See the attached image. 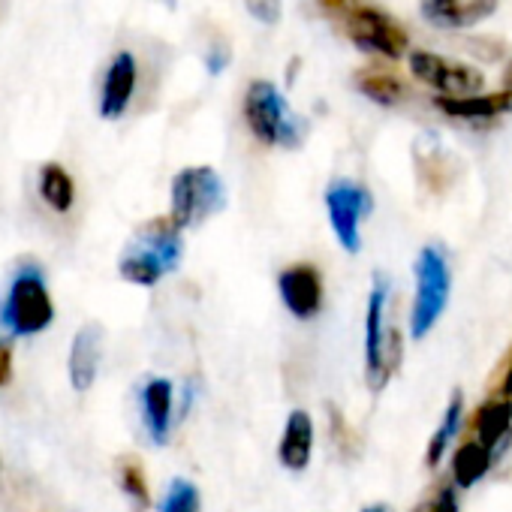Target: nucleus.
Returning a JSON list of instances; mask_svg holds the SVG:
<instances>
[{
	"label": "nucleus",
	"mask_w": 512,
	"mask_h": 512,
	"mask_svg": "<svg viewBox=\"0 0 512 512\" xmlns=\"http://www.w3.org/2000/svg\"><path fill=\"white\" fill-rule=\"evenodd\" d=\"M181 226H175L172 217H154L148 220L130 241V247L121 256V278L136 287H154L169 272L178 269L184 241Z\"/></svg>",
	"instance_id": "nucleus-1"
},
{
	"label": "nucleus",
	"mask_w": 512,
	"mask_h": 512,
	"mask_svg": "<svg viewBox=\"0 0 512 512\" xmlns=\"http://www.w3.org/2000/svg\"><path fill=\"white\" fill-rule=\"evenodd\" d=\"M241 112H244V121H247V130L253 133V139L266 148H272V145L299 148L308 136L305 118H299L290 109L287 97L281 94V88L275 82H266V79L250 82Z\"/></svg>",
	"instance_id": "nucleus-2"
},
{
	"label": "nucleus",
	"mask_w": 512,
	"mask_h": 512,
	"mask_svg": "<svg viewBox=\"0 0 512 512\" xmlns=\"http://www.w3.org/2000/svg\"><path fill=\"white\" fill-rule=\"evenodd\" d=\"M413 278H416V296L410 308V335L413 341H425L440 323L452 296L449 253L440 244H425L413 260Z\"/></svg>",
	"instance_id": "nucleus-3"
},
{
	"label": "nucleus",
	"mask_w": 512,
	"mask_h": 512,
	"mask_svg": "<svg viewBox=\"0 0 512 512\" xmlns=\"http://www.w3.org/2000/svg\"><path fill=\"white\" fill-rule=\"evenodd\" d=\"M226 205L223 178L211 166H187L172 178V208L169 217L181 229L205 223Z\"/></svg>",
	"instance_id": "nucleus-4"
},
{
	"label": "nucleus",
	"mask_w": 512,
	"mask_h": 512,
	"mask_svg": "<svg viewBox=\"0 0 512 512\" xmlns=\"http://www.w3.org/2000/svg\"><path fill=\"white\" fill-rule=\"evenodd\" d=\"M371 205V190L353 178H335L326 187V214L332 235L353 256L362 250V220L371 214Z\"/></svg>",
	"instance_id": "nucleus-5"
},
{
	"label": "nucleus",
	"mask_w": 512,
	"mask_h": 512,
	"mask_svg": "<svg viewBox=\"0 0 512 512\" xmlns=\"http://www.w3.org/2000/svg\"><path fill=\"white\" fill-rule=\"evenodd\" d=\"M410 70L419 82L434 88L440 97H473L485 82L476 67L434 52H410Z\"/></svg>",
	"instance_id": "nucleus-6"
},
{
	"label": "nucleus",
	"mask_w": 512,
	"mask_h": 512,
	"mask_svg": "<svg viewBox=\"0 0 512 512\" xmlns=\"http://www.w3.org/2000/svg\"><path fill=\"white\" fill-rule=\"evenodd\" d=\"M395 326H389V281L386 275L371 278V293L365 305V380L374 392H380L383 374V350L389 344Z\"/></svg>",
	"instance_id": "nucleus-7"
},
{
	"label": "nucleus",
	"mask_w": 512,
	"mask_h": 512,
	"mask_svg": "<svg viewBox=\"0 0 512 512\" xmlns=\"http://www.w3.org/2000/svg\"><path fill=\"white\" fill-rule=\"evenodd\" d=\"M4 317H7L10 332H16V335L43 332L55 317V305L49 299L46 284L37 275H19L16 284H13Z\"/></svg>",
	"instance_id": "nucleus-8"
},
{
	"label": "nucleus",
	"mask_w": 512,
	"mask_h": 512,
	"mask_svg": "<svg viewBox=\"0 0 512 512\" xmlns=\"http://www.w3.org/2000/svg\"><path fill=\"white\" fill-rule=\"evenodd\" d=\"M278 296L284 302V308L299 320H317L326 302V287H323V275L314 263H293L278 275Z\"/></svg>",
	"instance_id": "nucleus-9"
},
{
	"label": "nucleus",
	"mask_w": 512,
	"mask_h": 512,
	"mask_svg": "<svg viewBox=\"0 0 512 512\" xmlns=\"http://www.w3.org/2000/svg\"><path fill=\"white\" fill-rule=\"evenodd\" d=\"M347 34L353 37V43L359 49H368V52L383 55L389 61L401 58L407 49L404 31L386 13L371 10V7H359L347 16Z\"/></svg>",
	"instance_id": "nucleus-10"
},
{
	"label": "nucleus",
	"mask_w": 512,
	"mask_h": 512,
	"mask_svg": "<svg viewBox=\"0 0 512 512\" xmlns=\"http://www.w3.org/2000/svg\"><path fill=\"white\" fill-rule=\"evenodd\" d=\"M314 434H317V428H314L311 413L302 407L290 410L281 440H278V461L284 470H293V473L308 470V464L314 458Z\"/></svg>",
	"instance_id": "nucleus-11"
},
{
	"label": "nucleus",
	"mask_w": 512,
	"mask_h": 512,
	"mask_svg": "<svg viewBox=\"0 0 512 512\" xmlns=\"http://www.w3.org/2000/svg\"><path fill=\"white\" fill-rule=\"evenodd\" d=\"M419 7L431 25L449 28V31H464V28H473L482 19L494 16L497 0H422Z\"/></svg>",
	"instance_id": "nucleus-12"
},
{
	"label": "nucleus",
	"mask_w": 512,
	"mask_h": 512,
	"mask_svg": "<svg viewBox=\"0 0 512 512\" xmlns=\"http://www.w3.org/2000/svg\"><path fill=\"white\" fill-rule=\"evenodd\" d=\"M136 91V58L130 52H118L106 70L103 79V97H100V115L115 121L127 112Z\"/></svg>",
	"instance_id": "nucleus-13"
},
{
	"label": "nucleus",
	"mask_w": 512,
	"mask_h": 512,
	"mask_svg": "<svg viewBox=\"0 0 512 512\" xmlns=\"http://www.w3.org/2000/svg\"><path fill=\"white\" fill-rule=\"evenodd\" d=\"M100 356H103V329L100 323H85L73 338V350H70V380L76 392H88L94 386L100 371Z\"/></svg>",
	"instance_id": "nucleus-14"
},
{
	"label": "nucleus",
	"mask_w": 512,
	"mask_h": 512,
	"mask_svg": "<svg viewBox=\"0 0 512 512\" xmlns=\"http://www.w3.org/2000/svg\"><path fill=\"white\" fill-rule=\"evenodd\" d=\"M509 428H512V401L503 398H488L473 410L470 419V437L485 443L494 455H500V449L509 440Z\"/></svg>",
	"instance_id": "nucleus-15"
},
{
	"label": "nucleus",
	"mask_w": 512,
	"mask_h": 512,
	"mask_svg": "<svg viewBox=\"0 0 512 512\" xmlns=\"http://www.w3.org/2000/svg\"><path fill=\"white\" fill-rule=\"evenodd\" d=\"M175 389L166 377H151L142 389V419L154 443H166L172 431Z\"/></svg>",
	"instance_id": "nucleus-16"
},
{
	"label": "nucleus",
	"mask_w": 512,
	"mask_h": 512,
	"mask_svg": "<svg viewBox=\"0 0 512 512\" xmlns=\"http://www.w3.org/2000/svg\"><path fill=\"white\" fill-rule=\"evenodd\" d=\"M434 106L449 118H497L512 109V91L497 94H473V97H434Z\"/></svg>",
	"instance_id": "nucleus-17"
},
{
	"label": "nucleus",
	"mask_w": 512,
	"mask_h": 512,
	"mask_svg": "<svg viewBox=\"0 0 512 512\" xmlns=\"http://www.w3.org/2000/svg\"><path fill=\"white\" fill-rule=\"evenodd\" d=\"M416 169H419V181L431 193H443L455 181V172H458L455 160L434 139H419V145H416Z\"/></svg>",
	"instance_id": "nucleus-18"
},
{
	"label": "nucleus",
	"mask_w": 512,
	"mask_h": 512,
	"mask_svg": "<svg viewBox=\"0 0 512 512\" xmlns=\"http://www.w3.org/2000/svg\"><path fill=\"white\" fill-rule=\"evenodd\" d=\"M494 458L497 455L485 443H479L473 437L461 440L452 449V479H455V488H473L491 470Z\"/></svg>",
	"instance_id": "nucleus-19"
},
{
	"label": "nucleus",
	"mask_w": 512,
	"mask_h": 512,
	"mask_svg": "<svg viewBox=\"0 0 512 512\" xmlns=\"http://www.w3.org/2000/svg\"><path fill=\"white\" fill-rule=\"evenodd\" d=\"M461 425H464V395L455 389V392L449 395V404H446V410H443L440 425L434 428V434H431V440H428V446H425V467H428V470H434V467L443 461V455L449 452V446H452L455 437L461 434Z\"/></svg>",
	"instance_id": "nucleus-20"
},
{
	"label": "nucleus",
	"mask_w": 512,
	"mask_h": 512,
	"mask_svg": "<svg viewBox=\"0 0 512 512\" xmlns=\"http://www.w3.org/2000/svg\"><path fill=\"white\" fill-rule=\"evenodd\" d=\"M356 85L368 100H374L380 106H398L404 100V94H407L404 82L389 70H362L356 76Z\"/></svg>",
	"instance_id": "nucleus-21"
},
{
	"label": "nucleus",
	"mask_w": 512,
	"mask_h": 512,
	"mask_svg": "<svg viewBox=\"0 0 512 512\" xmlns=\"http://www.w3.org/2000/svg\"><path fill=\"white\" fill-rule=\"evenodd\" d=\"M40 193L55 211H70L73 199H76V184H73V178H70V172L64 166L49 163L40 172Z\"/></svg>",
	"instance_id": "nucleus-22"
},
{
	"label": "nucleus",
	"mask_w": 512,
	"mask_h": 512,
	"mask_svg": "<svg viewBox=\"0 0 512 512\" xmlns=\"http://www.w3.org/2000/svg\"><path fill=\"white\" fill-rule=\"evenodd\" d=\"M118 482H121V491L130 497L136 512L151 509V488H148V476H145V467L139 458L127 455L118 461Z\"/></svg>",
	"instance_id": "nucleus-23"
},
{
	"label": "nucleus",
	"mask_w": 512,
	"mask_h": 512,
	"mask_svg": "<svg viewBox=\"0 0 512 512\" xmlns=\"http://www.w3.org/2000/svg\"><path fill=\"white\" fill-rule=\"evenodd\" d=\"M160 512H202L199 488L190 479H172L163 494Z\"/></svg>",
	"instance_id": "nucleus-24"
},
{
	"label": "nucleus",
	"mask_w": 512,
	"mask_h": 512,
	"mask_svg": "<svg viewBox=\"0 0 512 512\" xmlns=\"http://www.w3.org/2000/svg\"><path fill=\"white\" fill-rule=\"evenodd\" d=\"M329 431H332V440L341 449V455H347V458H356L359 455V437L347 425V419L341 416V410L335 404H329Z\"/></svg>",
	"instance_id": "nucleus-25"
},
{
	"label": "nucleus",
	"mask_w": 512,
	"mask_h": 512,
	"mask_svg": "<svg viewBox=\"0 0 512 512\" xmlns=\"http://www.w3.org/2000/svg\"><path fill=\"white\" fill-rule=\"evenodd\" d=\"M491 398H503V401H512V347L503 353L497 371H494V380H491Z\"/></svg>",
	"instance_id": "nucleus-26"
},
{
	"label": "nucleus",
	"mask_w": 512,
	"mask_h": 512,
	"mask_svg": "<svg viewBox=\"0 0 512 512\" xmlns=\"http://www.w3.org/2000/svg\"><path fill=\"white\" fill-rule=\"evenodd\" d=\"M244 10L263 25H278L284 13V0H244Z\"/></svg>",
	"instance_id": "nucleus-27"
},
{
	"label": "nucleus",
	"mask_w": 512,
	"mask_h": 512,
	"mask_svg": "<svg viewBox=\"0 0 512 512\" xmlns=\"http://www.w3.org/2000/svg\"><path fill=\"white\" fill-rule=\"evenodd\" d=\"M413 512H458V494H455V485H443L431 500L419 503Z\"/></svg>",
	"instance_id": "nucleus-28"
},
{
	"label": "nucleus",
	"mask_w": 512,
	"mask_h": 512,
	"mask_svg": "<svg viewBox=\"0 0 512 512\" xmlns=\"http://www.w3.org/2000/svg\"><path fill=\"white\" fill-rule=\"evenodd\" d=\"M13 377V350L10 344L0 341V389H4Z\"/></svg>",
	"instance_id": "nucleus-29"
},
{
	"label": "nucleus",
	"mask_w": 512,
	"mask_h": 512,
	"mask_svg": "<svg viewBox=\"0 0 512 512\" xmlns=\"http://www.w3.org/2000/svg\"><path fill=\"white\" fill-rule=\"evenodd\" d=\"M226 61H229V49H223V52L214 49V52L208 55V70H211V73H220V70H226Z\"/></svg>",
	"instance_id": "nucleus-30"
},
{
	"label": "nucleus",
	"mask_w": 512,
	"mask_h": 512,
	"mask_svg": "<svg viewBox=\"0 0 512 512\" xmlns=\"http://www.w3.org/2000/svg\"><path fill=\"white\" fill-rule=\"evenodd\" d=\"M362 512H392V506H386V503H371V506H365Z\"/></svg>",
	"instance_id": "nucleus-31"
},
{
	"label": "nucleus",
	"mask_w": 512,
	"mask_h": 512,
	"mask_svg": "<svg viewBox=\"0 0 512 512\" xmlns=\"http://www.w3.org/2000/svg\"><path fill=\"white\" fill-rule=\"evenodd\" d=\"M506 91H512V64H509V70H506Z\"/></svg>",
	"instance_id": "nucleus-32"
}]
</instances>
